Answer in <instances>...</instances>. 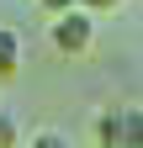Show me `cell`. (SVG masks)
I'll list each match as a JSON object with an SVG mask.
<instances>
[{"mask_svg":"<svg viewBox=\"0 0 143 148\" xmlns=\"http://www.w3.org/2000/svg\"><path fill=\"white\" fill-rule=\"evenodd\" d=\"M48 42L64 53V58H85V53L96 48V16L90 11H64L58 21H48Z\"/></svg>","mask_w":143,"mask_h":148,"instance_id":"cell-2","label":"cell"},{"mask_svg":"<svg viewBox=\"0 0 143 148\" xmlns=\"http://www.w3.org/2000/svg\"><path fill=\"white\" fill-rule=\"evenodd\" d=\"M80 11H90V16H101V11H122L127 0H74Z\"/></svg>","mask_w":143,"mask_h":148,"instance_id":"cell-6","label":"cell"},{"mask_svg":"<svg viewBox=\"0 0 143 148\" xmlns=\"http://www.w3.org/2000/svg\"><path fill=\"white\" fill-rule=\"evenodd\" d=\"M96 148H143V106L117 101L96 116Z\"/></svg>","mask_w":143,"mask_h":148,"instance_id":"cell-1","label":"cell"},{"mask_svg":"<svg viewBox=\"0 0 143 148\" xmlns=\"http://www.w3.org/2000/svg\"><path fill=\"white\" fill-rule=\"evenodd\" d=\"M27 148H74V143H69V132H58V127H37Z\"/></svg>","mask_w":143,"mask_h":148,"instance_id":"cell-4","label":"cell"},{"mask_svg":"<svg viewBox=\"0 0 143 148\" xmlns=\"http://www.w3.org/2000/svg\"><path fill=\"white\" fill-rule=\"evenodd\" d=\"M16 143H21V122L0 106V148H16Z\"/></svg>","mask_w":143,"mask_h":148,"instance_id":"cell-5","label":"cell"},{"mask_svg":"<svg viewBox=\"0 0 143 148\" xmlns=\"http://www.w3.org/2000/svg\"><path fill=\"white\" fill-rule=\"evenodd\" d=\"M16 74H21V37L11 27H0V85L16 79Z\"/></svg>","mask_w":143,"mask_h":148,"instance_id":"cell-3","label":"cell"}]
</instances>
